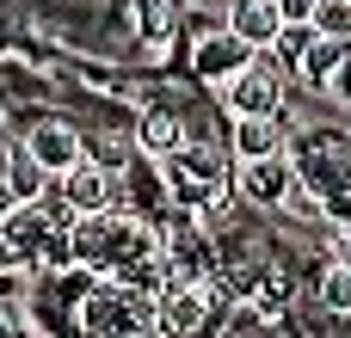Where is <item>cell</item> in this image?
<instances>
[{
    "mask_svg": "<svg viewBox=\"0 0 351 338\" xmlns=\"http://www.w3.org/2000/svg\"><path fill=\"white\" fill-rule=\"evenodd\" d=\"M253 55H259V49H247V43L222 25V31H204V37L191 43V74H197V80H210V86L222 92L241 68H253Z\"/></svg>",
    "mask_w": 351,
    "mask_h": 338,
    "instance_id": "8",
    "label": "cell"
},
{
    "mask_svg": "<svg viewBox=\"0 0 351 338\" xmlns=\"http://www.w3.org/2000/svg\"><path fill=\"white\" fill-rule=\"evenodd\" d=\"M222 105H228L234 123H241V117H278V111H284V68H278L271 55H253V68H241V74L222 86Z\"/></svg>",
    "mask_w": 351,
    "mask_h": 338,
    "instance_id": "3",
    "label": "cell"
},
{
    "mask_svg": "<svg viewBox=\"0 0 351 338\" xmlns=\"http://www.w3.org/2000/svg\"><path fill=\"white\" fill-rule=\"evenodd\" d=\"M12 209H19V203H12V191H6V172H0V222H6Z\"/></svg>",
    "mask_w": 351,
    "mask_h": 338,
    "instance_id": "24",
    "label": "cell"
},
{
    "mask_svg": "<svg viewBox=\"0 0 351 338\" xmlns=\"http://www.w3.org/2000/svg\"><path fill=\"white\" fill-rule=\"evenodd\" d=\"M228 31L247 43V49H271L278 37H284V12H278V0H234L228 6Z\"/></svg>",
    "mask_w": 351,
    "mask_h": 338,
    "instance_id": "13",
    "label": "cell"
},
{
    "mask_svg": "<svg viewBox=\"0 0 351 338\" xmlns=\"http://www.w3.org/2000/svg\"><path fill=\"white\" fill-rule=\"evenodd\" d=\"M179 148H185V117L167 111V105H148V111L136 117V154L160 166V160H173Z\"/></svg>",
    "mask_w": 351,
    "mask_h": 338,
    "instance_id": "11",
    "label": "cell"
},
{
    "mask_svg": "<svg viewBox=\"0 0 351 338\" xmlns=\"http://www.w3.org/2000/svg\"><path fill=\"white\" fill-rule=\"evenodd\" d=\"M216 302H222L216 283H167V289H160V308H154L160 338H204Z\"/></svg>",
    "mask_w": 351,
    "mask_h": 338,
    "instance_id": "4",
    "label": "cell"
},
{
    "mask_svg": "<svg viewBox=\"0 0 351 338\" xmlns=\"http://www.w3.org/2000/svg\"><path fill=\"white\" fill-rule=\"evenodd\" d=\"M278 154H290L278 117H241L234 123V166L241 160H278Z\"/></svg>",
    "mask_w": 351,
    "mask_h": 338,
    "instance_id": "14",
    "label": "cell"
},
{
    "mask_svg": "<svg viewBox=\"0 0 351 338\" xmlns=\"http://www.w3.org/2000/svg\"><path fill=\"white\" fill-rule=\"evenodd\" d=\"M315 296H321V308H327L333 320H346V314H351V265H339V259H333Z\"/></svg>",
    "mask_w": 351,
    "mask_h": 338,
    "instance_id": "18",
    "label": "cell"
},
{
    "mask_svg": "<svg viewBox=\"0 0 351 338\" xmlns=\"http://www.w3.org/2000/svg\"><path fill=\"white\" fill-rule=\"evenodd\" d=\"M0 129H6V111H0Z\"/></svg>",
    "mask_w": 351,
    "mask_h": 338,
    "instance_id": "28",
    "label": "cell"
},
{
    "mask_svg": "<svg viewBox=\"0 0 351 338\" xmlns=\"http://www.w3.org/2000/svg\"><path fill=\"white\" fill-rule=\"evenodd\" d=\"M308 49H315V25H284V37H278V43L265 49V55H271V62H278L284 74H296V68L308 62Z\"/></svg>",
    "mask_w": 351,
    "mask_h": 338,
    "instance_id": "17",
    "label": "cell"
},
{
    "mask_svg": "<svg viewBox=\"0 0 351 338\" xmlns=\"http://www.w3.org/2000/svg\"><path fill=\"white\" fill-rule=\"evenodd\" d=\"M339 265H351V234H346V240H339Z\"/></svg>",
    "mask_w": 351,
    "mask_h": 338,
    "instance_id": "26",
    "label": "cell"
},
{
    "mask_svg": "<svg viewBox=\"0 0 351 338\" xmlns=\"http://www.w3.org/2000/svg\"><path fill=\"white\" fill-rule=\"evenodd\" d=\"M19 289H25V271H0V308H6Z\"/></svg>",
    "mask_w": 351,
    "mask_h": 338,
    "instance_id": "23",
    "label": "cell"
},
{
    "mask_svg": "<svg viewBox=\"0 0 351 338\" xmlns=\"http://www.w3.org/2000/svg\"><path fill=\"white\" fill-rule=\"evenodd\" d=\"M0 172H6V191H12L19 209H37V203L49 197V179H56L31 148H6V154H0Z\"/></svg>",
    "mask_w": 351,
    "mask_h": 338,
    "instance_id": "12",
    "label": "cell"
},
{
    "mask_svg": "<svg viewBox=\"0 0 351 338\" xmlns=\"http://www.w3.org/2000/svg\"><path fill=\"white\" fill-rule=\"evenodd\" d=\"M339 338H351V314H346V320H339Z\"/></svg>",
    "mask_w": 351,
    "mask_h": 338,
    "instance_id": "27",
    "label": "cell"
},
{
    "mask_svg": "<svg viewBox=\"0 0 351 338\" xmlns=\"http://www.w3.org/2000/svg\"><path fill=\"white\" fill-rule=\"evenodd\" d=\"M234 191H241L247 209H290V197L302 191V179H296L290 154H278V160H241L234 166Z\"/></svg>",
    "mask_w": 351,
    "mask_h": 338,
    "instance_id": "5",
    "label": "cell"
},
{
    "mask_svg": "<svg viewBox=\"0 0 351 338\" xmlns=\"http://www.w3.org/2000/svg\"><path fill=\"white\" fill-rule=\"evenodd\" d=\"M290 302H296V277H290L284 265H265V271H259V289H253V308H259L265 320H278Z\"/></svg>",
    "mask_w": 351,
    "mask_h": 338,
    "instance_id": "16",
    "label": "cell"
},
{
    "mask_svg": "<svg viewBox=\"0 0 351 338\" xmlns=\"http://www.w3.org/2000/svg\"><path fill=\"white\" fill-rule=\"evenodd\" d=\"M25 148H31V154H37V160H43L56 179H62L68 166H80V160H86V142H80V129H74V123H62V117H43V123L25 135Z\"/></svg>",
    "mask_w": 351,
    "mask_h": 338,
    "instance_id": "10",
    "label": "cell"
},
{
    "mask_svg": "<svg viewBox=\"0 0 351 338\" xmlns=\"http://www.w3.org/2000/svg\"><path fill=\"white\" fill-rule=\"evenodd\" d=\"M315 6H321V0H278L284 25H315Z\"/></svg>",
    "mask_w": 351,
    "mask_h": 338,
    "instance_id": "21",
    "label": "cell"
},
{
    "mask_svg": "<svg viewBox=\"0 0 351 338\" xmlns=\"http://www.w3.org/2000/svg\"><path fill=\"white\" fill-rule=\"evenodd\" d=\"M167 31H173V0H136V37L167 43Z\"/></svg>",
    "mask_w": 351,
    "mask_h": 338,
    "instance_id": "19",
    "label": "cell"
},
{
    "mask_svg": "<svg viewBox=\"0 0 351 338\" xmlns=\"http://www.w3.org/2000/svg\"><path fill=\"white\" fill-rule=\"evenodd\" d=\"M222 259H216V240L204 222H179L167 228V283H216Z\"/></svg>",
    "mask_w": 351,
    "mask_h": 338,
    "instance_id": "6",
    "label": "cell"
},
{
    "mask_svg": "<svg viewBox=\"0 0 351 338\" xmlns=\"http://www.w3.org/2000/svg\"><path fill=\"white\" fill-rule=\"evenodd\" d=\"M56 203H68L74 216H99V209H123V179H111L99 160H80L56 179Z\"/></svg>",
    "mask_w": 351,
    "mask_h": 338,
    "instance_id": "7",
    "label": "cell"
},
{
    "mask_svg": "<svg viewBox=\"0 0 351 338\" xmlns=\"http://www.w3.org/2000/svg\"><path fill=\"white\" fill-rule=\"evenodd\" d=\"M228 185H234V160L210 142H185L173 160H160V191L191 216H216Z\"/></svg>",
    "mask_w": 351,
    "mask_h": 338,
    "instance_id": "1",
    "label": "cell"
},
{
    "mask_svg": "<svg viewBox=\"0 0 351 338\" xmlns=\"http://www.w3.org/2000/svg\"><path fill=\"white\" fill-rule=\"evenodd\" d=\"M154 308H160V296H148V289L93 283L86 302H80V338H142V333H160Z\"/></svg>",
    "mask_w": 351,
    "mask_h": 338,
    "instance_id": "2",
    "label": "cell"
},
{
    "mask_svg": "<svg viewBox=\"0 0 351 338\" xmlns=\"http://www.w3.org/2000/svg\"><path fill=\"white\" fill-rule=\"evenodd\" d=\"M117 216H123V209L74 216L68 240H74V265H80V271H93V277H105V271H111V246H117Z\"/></svg>",
    "mask_w": 351,
    "mask_h": 338,
    "instance_id": "9",
    "label": "cell"
},
{
    "mask_svg": "<svg viewBox=\"0 0 351 338\" xmlns=\"http://www.w3.org/2000/svg\"><path fill=\"white\" fill-rule=\"evenodd\" d=\"M315 37L351 43V0H321V6H315Z\"/></svg>",
    "mask_w": 351,
    "mask_h": 338,
    "instance_id": "20",
    "label": "cell"
},
{
    "mask_svg": "<svg viewBox=\"0 0 351 338\" xmlns=\"http://www.w3.org/2000/svg\"><path fill=\"white\" fill-rule=\"evenodd\" d=\"M346 55H351V43H339V37H315V49H308V62L296 68V80H302V86H315V92H327Z\"/></svg>",
    "mask_w": 351,
    "mask_h": 338,
    "instance_id": "15",
    "label": "cell"
},
{
    "mask_svg": "<svg viewBox=\"0 0 351 338\" xmlns=\"http://www.w3.org/2000/svg\"><path fill=\"white\" fill-rule=\"evenodd\" d=\"M327 99H333V105H346V111H351V55L339 62V74H333V86H327Z\"/></svg>",
    "mask_w": 351,
    "mask_h": 338,
    "instance_id": "22",
    "label": "cell"
},
{
    "mask_svg": "<svg viewBox=\"0 0 351 338\" xmlns=\"http://www.w3.org/2000/svg\"><path fill=\"white\" fill-rule=\"evenodd\" d=\"M0 338H19V320H12V308H0Z\"/></svg>",
    "mask_w": 351,
    "mask_h": 338,
    "instance_id": "25",
    "label": "cell"
}]
</instances>
